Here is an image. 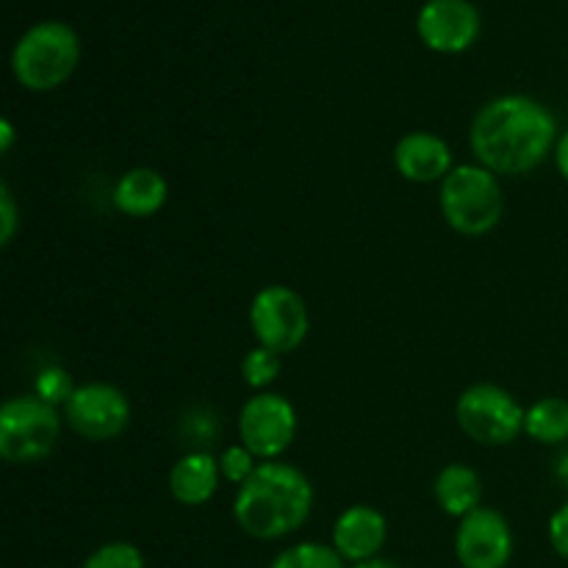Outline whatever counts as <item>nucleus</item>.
Here are the masks:
<instances>
[{"label": "nucleus", "mask_w": 568, "mask_h": 568, "mask_svg": "<svg viewBox=\"0 0 568 568\" xmlns=\"http://www.w3.org/2000/svg\"><path fill=\"white\" fill-rule=\"evenodd\" d=\"M558 120L530 94H499L475 114L469 144L477 164L494 175L519 178L555 155Z\"/></svg>", "instance_id": "f257e3e1"}, {"label": "nucleus", "mask_w": 568, "mask_h": 568, "mask_svg": "<svg viewBox=\"0 0 568 568\" xmlns=\"http://www.w3.org/2000/svg\"><path fill=\"white\" fill-rule=\"evenodd\" d=\"M314 510V486L303 469L283 460H264L236 488L233 519L255 541H281L297 532Z\"/></svg>", "instance_id": "f03ea898"}, {"label": "nucleus", "mask_w": 568, "mask_h": 568, "mask_svg": "<svg viewBox=\"0 0 568 568\" xmlns=\"http://www.w3.org/2000/svg\"><path fill=\"white\" fill-rule=\"evenodd\" d=\"M81 39L61 20H42L28 28L11 50V75L28 92H53L75 75Z\"/></svg>", "instance_id": "7ed1b4c3"}, {"label": "nucleus", "mask_w": 568, "mask_h": 568, "mask_svg": "<svg viewBox=\"0 0 568 568\" xmlns=\"http://www.w3.org/2000/svg\"><path fill=\"white\" fill-rule=\"evenodd\" d=\"M442 216L466 239L488 236L505 216V194L499 175L483 164H455L438 186Z\"/></svg>", "instance_id": "20e7f679"}, {"label": "nucleus", "mask_w": 568, "mask_h": 568, "mask_svg": "<svg viewBox=\"0 0 568 568\" xmlns=\"http://www.w3.org/2000/svg\"><path fill=\"white\" fill-rule=\"evenodd\" d=\"M61 427L59 408L33 392L9 397L0 408V458L14 466L44 460L59 444Z\"/></svg>", "instance_id": "39448f33"}, {"label": "nucleus", "mask_w": 568, "mask_h": 568, "mask_svg": "<svg viewBox=\"0 0 568 568\" xmlns=\"http://www.w3.org/2000/svg\"><path fill=\"white\" fill-rule=\"evenodd\" d=\"M519 399L497 383H475L455 403V422L480 447H508L525 433Z\"/></svg>", "instance_id": "423d86ee"}, {"label": "nucleus", "mask_w": 568, "mask_h": 568, "mask_svg": "<svg viewBox=\"0 0 568 568\" xmlns=\"http://www.w3.org/2000/svg\"><path fill=\"white\" fill-rule=\"evenodd\" d=\"M250 331L261 347L277 355H292L311 333L308 305L283 283L264 286L250 303Z\"/></svg>", "instance_id": "0eeeda50"}, {"label": "nucleus", "mask_w": 568, "mask_h": 568, "mask_svg": "<svg viewBox=\"0 0 568 568\" xmlns=\"http://www.w3.org/2000/svg\"><path fill=\"white\" fill-rule=\"evenodd\" d=\"M297 438V410L283 394L258 392L239 410V444L255 458L281 460V455Z\"/></svg>", "instance_id": "6e6552de"}, {"label": "nucleus", "mask_w": 568, "mask_h": 568, "mask_svg": "<svg viewBox=\"0 0 568 568\" xmlns=\"http://www.w3.org/2000/svg\"><path fill=\"white\" fill-rule=\"evenodd\" d=\"M64 419L70 430L87 442H114L131 425V399L111 383H83L67 403Z\"/></svg>", "instance_id": "1a4fd4ad"}, {"label": "nucleus", "mask_w": 568, "mask_h": 568, "mask_svg": "<svg viewBox=\"0 0 568 568\" xmlns=\"http://www.w3.org/2000/svg\"><path fill=\"white\" fill-rule=\"evenodd\" d=\"M455 558L464 568H505L514 558V530L494 508H477L455 530Z\"/></svg>", "instance_id": "9d476101"}, {"label": "nucleus", "mask_w": 568, "mask_h": 568, "mask_svg": "<svg viewBox=\"0 0 568 568\" xmlns=\"http://www.w3.org/2000/svg\"><path fill=\"white\" fill-rule=\"evenodd\" d=\"M480 11L471 0H427L416 17L419 39L436 53H466L480 37Z\"/></svg>", "instance_id": "9b49d317"}, {"label": "nucleus", "mask_w": 568, "mask_h": 568, "mask_svg": "<svg viewBox=\"0 0 568 568\" xmlns=\"http://www.w3.org/2000/svg\"><path fill=\"white\" fill-rule=\"evenodd\" d=\"M394 170L408 183H442L455 170L453 148L433 131H410L394 148Z\"/></svg>", "instance_id": "f8f14e48"}, {"label": "nucleus", "mask_w": 568, "mask_h": 568, "mask_svg": "<svg viewBox=\"0 0 568 568\" xmlns=\"http://www.w3.org/2000/svg\"><path fill=\"white\" fill-rule=\"evenodd\" d=\"M388 538V521L372 505H349L333 525V549L349 564L381 558Z\"/></svg>", "instance_id": "ddd939ff"}, {"label": "nucleus", "mask_w": 568, "mask_h": 568, "mask_svg": "<svg viewBox=\"0 0 568 568\" xmlns=\"http://www.w3.org/2000/svg\"><path fill=\"white\" fill-rule=\"evenodd\" d=\"M170 200V183L153 166H133L116 178L111 203L128 220H150Z\"/></svg>", "instance_id": "4468645a"}, {"label": "nucleus", "mask_w": 568, "mask_h": 568, "mask_svg": "<svg viewBox=\"0 0 568 568\" xmlns=\"http://www.w3.org/2000/svg\"><path fill=\"white\" fill-rule=\"evenodd\" d=\"M222 483L220 460L203 449V453H186L172 464L170 477H166V488H170L172 499L186 508H203L216 497Z\"/></svg>", "instance_id": "2eb2a0df"}, {"label": "nucleus", "mask_w": 568, "mask_h": 568, "mask_svg": "<svg viewBox=\"0 0 568 568\" xmlns=\"http://www.w3.org/2000/svg\"><path fill=\"white\" fill-rule=\"evenodd\" d=\"M433 497H436L438 508H442L444 514L460 521L464 516L483 508V480L471 466L449 464L436 475Z\"/></svg>", "instance_id": "dca6fc26"}, {"label": "nucleus", "mask_w": 568, "mask_h": 568, "mask_svg": "<svg viewBox=\"0 0 568 568\" xmlns=\"http://www.w3.org/2000/svg\"><path fill=\"white\" fill-rule=\"evenodd\" d=\"M525 433L544 447L568 444V399L541 397L525 414Z\"/></svg>", "instance_id": "f3484780"}, {"label": "nucleus", "mask_w": 568, "mask_h": 568, "mask_svg": "<svg viewBox=\"0 0 568 568\" xmlns=\"http://www.w3.org/2000/svg\"><path fill=\"white\" fill-rule=\"evenodd\" d=\"M283 355L272 353V349L255 344L247 355L242 358V381L244 386L253 388V394L272 392L275 381L281 377Z\"/></svg>", "instance_id": "a211bd4d"}, {"label": "nucleus", "mask_w": 568, "mask_h": 568, "mask_svg": "<svg viewBox=\"0 0 568 568\" xmlns=\"http://www.w3.org/2000/svg\"><path fill=\"white\" fill-rule=\"evenodd\" d=\"M270 568H344V558L333 549V544L303 541L283 549Z\"/></svg>", "instance_id": "6ab92c4d"}, {"label": "nucleus", "mask_w": 568, "mask_h": 568, "mask_svg": "<svg viewBox=\"0 0 568 568\" xmlns=\"http://www.w3.org/2000/svg\"><path fill=\"white\" fill-rule=\"evenodd\" d=\"M75 383H72V375L64 369V366H44L39 369V375L33 377V394H37L42 403L53 405V408H67V403L75 394Z\"/></svg>", "instance_id": "aec40b11"}, {"label": "nucleus", "mask_w": 568, "mask_h": 568, "mask_svg": "<svg viewBox=\"0 0 568 568\" xmlns=\"http://www.w3.org/2000/svg\"><path fill=\"white\" fill-rule=\"evenodd\" d=\"M81 568H144V555L128 541H109L94 549Z\"/></svg>", "instance_id": "412c9836"}, {"label": "nucleus", "mask_w": 568, "mask_h": 568, "mask_svg": "<svg viewBox=\"0 0 568 568\" xmlns=\"http://www.w3.org/2000/svg\"><path fill=\"white\" fill-rule=\"evenodd\" d=\"M220 460V471H222V480L231 483V486H244L250 477L255 475L261 460L250 453L244 444H231V447L222 449V455H216Z\"/></svg>", "instance_id": "4be33fe9"}, {"label": "nucleus", "mask_w": 568, "mask_h": 568, "mask_svg": "<svg viewBox=\"0 0 568 568\" xmlns=\"http://www.w3.org/2000/svg\"><path fill=\"white\" fill-rule=\"evenodd\" d=\"M20 231V214H17V200L6 183H0V244L9 247Z\"/></svg>", "instance_id": "5701e85b"}, {"label": "nucleus", "mask_w": 568, "mask_h": 568, "mask_svg": "<svg viewBox=\"0 0 568 568\" xmlns=\"http://www.w3.org/2000/svg\"><path fill=\"white\" fill-rule=\"evenodd\" d=\"M183 425H186V436L192 438V442L203 438V444L214 442L216 430H220V425H216V416L211 414L209 408H194L192 414L183 419ZM194 453H203V449H200V442H197V449H194Z\"/></svg>", "instance_id": "b1692460"}, {"label": "nucleus", "mask_w": 568, "mask_h": 568, "mask_svg": "<svg viewBox=\"0 0 568 568\" xmlns=\"http://www.w3.org/2000/svg\"><path fill=\"white\" fill-rule=\"evenodd\" d=\"M549 544L560 558L568 560V503L560 505L549 519Z\"/></svg>", "instance_id": "393cba45"}, {"label": "nucleus", "mask_w": 568, "mask_h": 568, "mask_svg": "<svg viewBox=\"0 0 568 568\" xmlns=\"http://www.w3.org/2000/svg\"><path fill=\"white\" fill-rule=\"evenodd\" d=\"M555 166H558L560 178L568 183V128L560 131L558 144H555Z\"/></svg>", "instance_id": "a878e982"}, {"label": "nucleus", "mask_w": 568, "mask_h": 568, "mask_svg": "<svg viewBox=\"0 0 568 568\" xmlns=\"http://www.w3.org/2000/svg\"><path fill=\"white\" fill-rule=\"evenodd\" d=\"M14 139H17L14 125H11L9 120H0V150H3V153H9V150L14 148Z\"/></svg>", "instance_id": "bb28decb"}, {"label": "nucleus", "mask_w": 568, "mask_h": 568, "mask_svg": "<svg viewBox=\"0 0 568 568\" xmlns=\"http://www.w3.org/2000/svg\"><path fill=\"white\" fill-rule=\"evenodd\" d=\"M555 475H558V480L564 483L566 491H568V444H564L558 453V460H555Z\"/></svg>", "instance_id": "cd10ccee"}, {"label": "nucleus", "mask_w": 568, "mask_h": 568, "mask_svg": "<svg viewBox=\"0 0 568 568\" xmlns=\"http://www.w3.org/2000/svg\"><path fill=\"white\" fill-rule=\"evenodd\" d=\"M353 568H399L394 566L392 560H383V558H372V560H364V564H355Z\"/></svg>", "instance_id": "c85d7f7f"}]
</instances>
